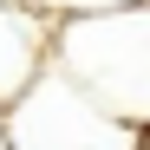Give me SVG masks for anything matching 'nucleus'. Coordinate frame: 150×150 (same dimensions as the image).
Masks as SVG:
<instances>
[{
    "label": "nucleus",
    "mask_w": 150,
    "mask_h": 150,
    "mask_svg": "<svg viewBox=\"0 0 150 150\" xmlns=\"http://www.w3.org/2000/svg\"><path fill=\"white\" fill-rule=\"evenodd\" d=\"M144 150H150V131H144Z\"/></svg>",
    "instance_id": "obj_1"
}]
</instances>
